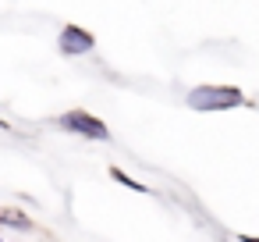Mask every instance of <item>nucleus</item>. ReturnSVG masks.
<instances>
[{
    "label": "nucleus",
    "mask_w": 259,
    "mask_h": 242,
    "mask_svg": "<svg viewBox=\"0 0 259 242\" xmlns=\"http://www.w3.org/2000/svg\"><path fill=\"white\" fill-rule=\"evenodd\" d=\"M57 125H61V128H68V132H75V135L96 139V143H107V139H110V128H107L100 118H93L89 111H68V114H61V118H57Z\"/></svg>",
    "instance_id": "2"
},
{
    "label": "nucleus",
    "mask_w": 259,
    "mask_h": 242,
    "mask_svg": "<svg viewBox=\"0 0 259 242\" xmlns=\"http://www.w3.org/2000/svg\"><path fill=\"white\" fill-rule=\"evenodd\" d=\"M57 43H61V54H68V57H82V54L93 50L96 40H93L85 29H78V25H64L61 36H57Z\"/></svg>",
    "instance_id": "3"
},
{
    "label": "nucleus",
    "mask_w": 259,
    "mask_h": 242,
    "mask_svg": "<svg viewBox=\"0 0 259 242\" xmlns=\"http://www.w3.org/2000/svg\"><path fill=\"white\" fill-rule=\"evenodd\" d=\"M238 103H241V89L234 86H195L188 93L192 111H231Z\"/></svg>",
    "instance_id": "1"
},
{
    "label": "nucleus",
    "mask_w": 259,
    "mask_h": 242,
    "mask_svg": "<svg viewBox=\"0 0 259 242\" xmlns=\"http://www.w3.org/2000/svg\"><path fill=\"white\" fill-rule=\"evenodd\" d=\"M0 224L18 228V231H29V228H32V221H29L22 210H11V206H0Z\"/></svg>",
    "instance_id": "4"
},
{
    "label": "nucleus",
    "mask_w": 259,
    "mask_h": 242,
    "mask_svg": "<svg viewBox=\"0 0 259 242\" xmlns=\"http://www.w3.org/2000/svg\"><path fill=\"white\" fill-rule=\"evenodd\" d=\"M0 128H8V121H0Z\"/></svg>",
    "instance_id": "5"
}]
</instances>
